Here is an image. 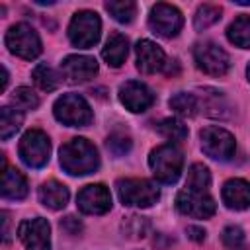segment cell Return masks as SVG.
<instances>
[{
  "label": "cell",
  "instance_id": "7c38bea8",
  "mask_svg": "<svg viewBox=\"0 0 250 250\" xmlns=\"http://www.w3.org/2000/svg\"><path fill=\"white\" fill-rule=\"evenodd\" d=\"M76 205L86 215H104L111 209V193L104 184H90L78 191Z\"/></svg>",
  "mask_w": 250,
  "mask_h": 250
},
{
  "label": "cell",
  "instance_id": "7402d4cb",
  "mask_svg": "<svg viewBox=\"0 0 250 250\" xmlns=\"http://www.w3.org/2000/svg\"><path fill=\"white\" fill-rule=\"evenodd\" d=\"M21 121H23V113L20 109H14V107H2L0 109V137L6 141L10 139L20 127H21Z\"/></svg>",
  "mask_w": 250,
  "mask_h": 250
},
{
  "label": "cell",
  "instance_id": "5b68a950",
  "mask_svg": "<svg viewBox=\"0 0 250 250\" xmlns=\"http://www.w3.org/2000/svg\"><path fill=\"white\" fill-rule=\"evenodd\" d=\"M117 195L123 205H135V207H150L158 199V188L148 180L139 178H125L117 180L115 184Z\"/></svg>",
  "mask_w": 250,
  "mask_h": 250
},
{
  "label": "cell",
  "instance_id": "5bb4252c",
  "mask_svg": "<svg viewBox=\"0 0 250 250\" xmlns=\"http://www.w3.org/2000/svg\"><path fill=\"white\" fill-rule=\"evenodd\" d=\"M119 100L129 111L143 113L154 104V94L148 90L146 84L139 80H127L119 88Z\"/></svg>",
  "mask_w": 250,
  "mask_h": 250
},
{
  "label": "cell",
  "instance_id": "3957f363",
  "mask_svg": "<svg viewBox=\"0 0 250 250\" xmlns=\"http://www.w3.org/2000/svg\"><path fill=\"white\" fill-rule=\"evenodd\" d=\"M100 29H102V21L98 14L90 10H82V12H76L74 18L70 20L68 39L78 49H90L98 43Z\"/></svg>",
  "mask_w": 250,
  "mask_h": 250
},
{
  "label": "cell",
  "instance_id": "83f0119b",
  "mask_svg": "<svg viewBox=\"0 0 250 250\" xmlns=\"http://www.w3.org/2000/svg\"><path fill=\"white\" fill-rule=\"evenodd\" d=\"M158 133L170 141H184L188 137V127L182 121L168 117V119H162L158 123Z\"/></svg>",
  "mask_w": 250,
  "mask_h": 250
},
{
  "label": "cell",
  "instance_id": "52a82bcc",
  "mask_svg": "<svg viewBox=\"0 0 250 250\" xmlns=\"http://www.w3.org/2000/svg\"><path fill=\"white\" fill-rule=\"evenodd\" d=\"M6 47L20 59L31 61L41 53V39L27 23H16L6 31Z\"/></svg>",
  "mask_w": 250,
  "mask_h": 250
},
{
  "label": "cell",
  "instance_id": "6da1fadb",
  "mask_svg": "<svg viewBox=\"0 0 250 250\" xmlns=\"http://www.w3.org/2000/svg\"><path fill=\"white\" fill-rule=\"evenodd\" d=\"M59 162L64 172L72 176H86L98 170L100 156L96 146L82 137H74L66 141L59 150Z\"/></svg>",
  "mask_w": 250,
  "mask_h": 250
},
{
  "label": "cell",
  "instance_id": "836d02e7",
  "mask_svg": "<svg viewBox=\"0 0 250 250\" xmlns=\"http://www.w3.org/2000/svg\"><path fill=\"white\" fill-rule=\"evenodd\" d=\"M188 236L191 238V240H203L205 238V230L203 229H199V227H188Z\"/></svg>",
  "mask_w": 250,
  "mask_h": 250
},
{
  "label": "cell",
  "instance_id": "4dcf8cb0",
  "mask_svg": "<svg viewBox=\"0 0 250 250\" xmlns=\"http://www.w3.org/2000/svg\"><path fill=\"white\" fill-rule=\"evenodd\" d=\"M223 244H225L227 248H230V250L240 248V246L244 244V232H242V229H240V227H234V225L227 227V229L223 230Z\"/></svg>",
  "mask_w": 250,
  "mask_h": 250
},
{
  "label": "cell",
  "instance_id": "ac0fdd59",
  "mask_svg": "<svg viewBox=\"0 0 250 250\" xmlns=\"http://www.w3.org/2000/svg\"><path fill=\"white\" fill-rule=\"evenodd\" d=\"M39 201L45 207H49L53 211H59L68 203V189L61 182L49 180L39 188Z\"/></svg>",
  "mask_w": 250,
  "mask_h": 250
},
{
  "label": "cell",
  "instance_id": "44dd1931",
  "mask_svg": "<svg viewBox=\"0 0 250 250\" xmlns=\"http://www.w3.org/2000/svg\"><path fill=\"white\" fill-rule=\"evenodd\" d=\"M230 43L242 49H250V16H238L227 29Z\"/></svg>",
  "mask_w": 250,
  "mask_h": 250
},
{
  "label": "cell",
  "instance_id": "30bf717a",
  "mask_svg": "<svg viewBox=\"0 0 250 250\" xmlns=\"http://www.w3.org/2000/svg\"><path fill=\"white\" fill-rule=\"evenodd\" d=\"M148 25L150 29L160 35V37H174L178 35V31L184 25V18L182 12L172 6V4H164L158 2L156 6H152L150 16H148Z\"/></svg>",
  "mask_w": 250,
  "mask_h": 250
},
{
  "label": "cell",
  "instance_id": "4316f807",
  "mask_svg": "<svg viewBox=\"0 0 250 250\" xmlns=\"http://www.w3.org/2000/svg\"><path fill=\"white\" fill-rule=\"evenodd\" d=\"M211 184V174L207 170V166L203 164H193L188 172V182H186V188H191V189H201V191H207Z\"/></svg>",
  "mask_w": 250,
  "mask_h": 250
},
{
  "label": "cell",
  "instance_id": "9c48e42d",
  "mask_svg": "<svg viewBox=\"0 0 250 250\" xmlns=\"http://www.w3.org/2000/svg\"><path fill=\"white\" fill-rule=\"evenodd\" d=\"M176 209L195 219H209L215 213V201L207 191L184 188L176 195Z\"/></svg>",
  "mask_w": 250,
  "mask_h": 250
},
{
  "label": "cell",
  "instance_id": "277c9868",
  "mask_svg": "<svg viewBox=\"0 0 250 250\" xmlns=\"http://www.w3.org/2000/svg\"><path fill=\"white\" fill-rule=\"evenodd\" d=\"M55 117L68 127H86L92 121V109L88 102L78 94H64L53 105Z\"/></svg>",
  "mask_w": 250,
  "mask_h": 250
},
{
  "label": "cell",
  "instance_id": "8fae6325",
  "mask_svg": "<svg viewBox=\"0 0 250 250\" xmlns=\"http://www.w3.org/2000/svg\"><path fill=\"white\" fill-rule=\"evenodd\" d=\"M193 57H195L197 66L205 74H211V76H223L230 66L229 55L219 45H215L211 41L197 43L193 49Z\"/></svg>",
  "mask_w": 250,
  "mask_h": 250
},
{
  "label": "cell",
  "instance_id": "e575fe53",
  "mask_svg": "<svg viewBox=\"0 0 250 250\" xmlns=\"http://www.w3.org/2000/svg\"><path fill=\"white\" fill-rule=\"evenodd\" d=\"M6 84H8V70L6 66H2V90H6Z\"/></svg>",
  "mask_w": 250,
  "mask_h": 250
},
{
  "label": "cell",
  "instance_id": "f546056e",
  "mask_svg": "<svg viewBox=\"0 0 250 250\" xmlns=\"http://www.w3.org/2000/svg\"><path fill=\"white\" fill-rule=\"evenodd\" d=\"M148 230V221L139 215H129L123 221V232L131 238H143Z\"/></svg>",
  "mask_w": 250,
  "mask_h": 250
},
{
  "label": "cell",
  "instance_id": "d590c367",
  "mask_svg": "<svg viewBox=\"0 0 250 250\" xmlns=\"http://www.w3.org/2000/svg\"><path fill=\"white\" fill-rule=\"evenodd\" d=\"M246 74H248V80H250V64H248V68H246Z\"/></svg>",
  "mask_w": 250,
  "mask_h": 250
},
{
  "label": "cell",
  "instance_id": "d6986e66",
  "mask_svg": "<svg viewBox=\"0 0 250 250\" xmlns=\"http://www.w3.org/2000/svg\"><path fill=\"white\" fill-rule=\"evenodd\" d=\"M129 53V41L121 33H111L102 49V57L109 66H121Z\"/></svg>",
  "mask_w": 250,
  "mask_h": 250
},
{
  "label": "cell",
  "instance_id": "2e32d148",
  "mask_svg": "<svg viewBox=\"0 0 250 250\" xmlns=\"http://www.w3.org/2000/svg\"><path fill=\"white\" fill-rule=\"evenodd\" d=\"M137 66L145 74H154V72L162 70L166 66L164 51L156 43H152L148 39H141L137 43Z\"/></svg>",
  "mask_w": 250,
  "mask_h": 250
},
{
  "label": "cell",
  "instance_id": "e0dca14e",
  "mask_svg": "<svg viewBox=\"0 0 250 250\" xmlns=\"http://www.w3.org/2000/svg\"><path fill=\"white\" fill-rule=\"evenodd\" d=\"M221 195H223V201L229 209L242 211V209L250 207V184L246 180H240V178L229 180L223 186Z\"/></svg>",
  "mask_w": 250,
  "mask_h": 250
},
{
  "label": "cell",
  "instance_id": "9a60e30c",
  "mask_svg": "<svg viewBox=\"0 0 250 250\" xmlns=\"http://www.w3.org/2000/svg\"><path fill=\"white\" fill-rule=\"evenodd\" d=\"M61 70H62V76L72 82V84H78V82H88L90 78L96 76L98 72V62L94 57H86V55H68L62 62H61Z\"/></svg>",
  "mask_w": 250,
  "mask_h": 250
},
{
  "label": "cell",
  "instance_id": "8992f818",
  "mask_svg": "<svg viewBox=\"0 0 250 250\" xmlns=\"http://www.w3.org/2000/svg\"><path fill=\"white\" fill-rule=\"evenodd\" d=\"M18 152L25 166L41 168L49 162V154H51L49 137L39 129H31L21 137V141L18 145Z\"/></svg>",
  "mask_w": 250,
  "mask_h": 250
},
{
  "label": "cell",
  "instance_id": "1f68e13d",
  "mask_svg": "<svg viewBox=\"0 0 250 250\" xmlns=\"http://www.w3.org/2000/svg\"><path fill=\"white\" fill-rule=\"evenodd\" d=\"M105 145H107V148H109L113 154L121 156V154H125V152L131 148V139L125 137V135H121V133H115V135H111V137L107 139Z\"/></svg>",
  "mask_w": 250,
  "mask_h": 250
},
{
  "label": "cell",
  "instance_id": "ffe728a7",
  "mask_svg": "<svg viewBox=\"0 0 250 250\" xmlns=\"http://www.w3.org/2000/svg\"><path fill=\"white\" fill-rule=\"evenodd\" d=\"M2 195L6 199H23L27 195V180L16 168H4L2 172Z\"/></svg>",
  "mask_w": 250,
  "mask_h": 250
},
{
  "label": "cell",
  "instance_id": "4fadbf2b",
  "mask_svg": "<svg viewBox=\"0 0 250 250\" xmlns=\"http://www.w3.org/2000/svg\"><path fill=\"white\" fill-rule=\"evenodd\" d=\"M18 234L27 250H51V227L43 217L23 221Z\"/></svg>",
  "mask_w": 250,
  "mask_h": 250
},
{
  "label": "cell",
  "instance_id": "7a4b0ae2",
  "mask_svg": "<svg viewBox=\"0 0 250 250\" xmlns=\"http://www.w3.org/2000/svg\"><path fill=\"white\" fill-rule=\"evenodd\" d=\"M148 164L152 168V174L158 182L162 184H174L180 174H182V166H184V156L180 152L178 146L170 145H160L156 146L150 156H148Z\"/></svg>",
  "mask_w": 250,
  "mask_h": 250
},
{
  "label": "cell",
  "instance_id": "d6a6232c",
  "mask_svg": "<svg viewBox=\"0 0 250 250\" xmlns=\"http://www.w3.org/2000/svg\"><path fill=\"white\" fill-rule=\"evenodd\" d=\"M61 229H64L68 234H78V230L82 229V225L78 223V219H74V217H66V219L61 221Z\"/></svg>",
  "mask_w": 250,
  "mask_h": 250
},
{
  "label": "cell",
  "instance_id": "484cf974",
  "mask_svg": "<svg viewBox=\"0 0 250 250\" xmlns=\"http://www.w3.org/2000/svg\"><path fill=\"white\" fill-rule=\"evenodd\" d=\"M221 20V8L213 6V4H203L197 8L195 16H193V25L195 29H207L213 23H217Z\"/></svg>",
  "mask_w": 250,
  "mask_h": 250
},
{
  "label": "cell",
  "instance_id": "ba28073f",
  "mask_svg": "<svg viewBox=\"0 0 250 250\" xmlns=\"http://www.w3.org/2000/svg\"><path fill=\"white\" fill-rule=\"evenodd\" d=\"M201 139V148L207 156L215 158V160H230L234 154V137L215 125H209L205 129H201L199 133Z\"/></svg>",
  "mask_w": 250,
  "mask_h": 250
},
{
  "label": "cell",
  "instance_id": "d4e9b609",
  "mask_svg": "<svg viewBox=\"0 0 250 250\" xmlns=\"http://www.w3.org/2000/svg\"><path fill=\"white\" fill-rule=\"evenodd\" d=\"M105 10L121 23H129L133 21L135 14H137V4L131 0H111L105 2Z\"/></svg>",
  "mask_w": 250,
  "mask_h": 250
},
{
  "label": "cell",
  "instance_id": "603a6c76",
  "mask_svg": "<svg viewBox=\"0 0 250 250\" xmlns=\"http://www.w3.org/2000/svg\"><path fill=\"white\" fill-rule=\"evenodd\" d=\"M31 76H33V82H35L41 90H45V92H53V90H57L59 84H61L59 74H57L51 66H47V64H37V66L33 68Z\"/></svg>",
  "mask_w": 250,
  "mask_h": 250
},
{
  "label": "cell",
  "instance_id": "cb8c5ba5",
  "mask_svg": "<svg viewBox=\"0 0 250 250\" xmlns=\"http://www.w3.org/2000/svg\"><path fill=\"white\" fill-rule=\"evenodd\" d=\"M170 107L178 113V115H184V117H191L197 113V107H199V102L193 94H188V92H178L176 96L170 98Z\"/></svg>",
  "mask_w": 250,
  "mask_h": 250
},
{
  "label": "cell",
  "instance_id": "f1b7e54d",
  "mask_svg": "<svg viewBox=\"0 0 250 250\" xmlns=\"http://www.w3.org/2000/svg\"><path fill=\"white\" fill-rule=\"evenodd\" d=\"M12 102L16 104V107H18L20 111L35 109V107L39 105V98H37V94H35L31 88H27V86H20V88H16L14 94H12Z\"/></svg>",
  "mask_w": 250,
  "mask_h": 250
}]
</instances>
